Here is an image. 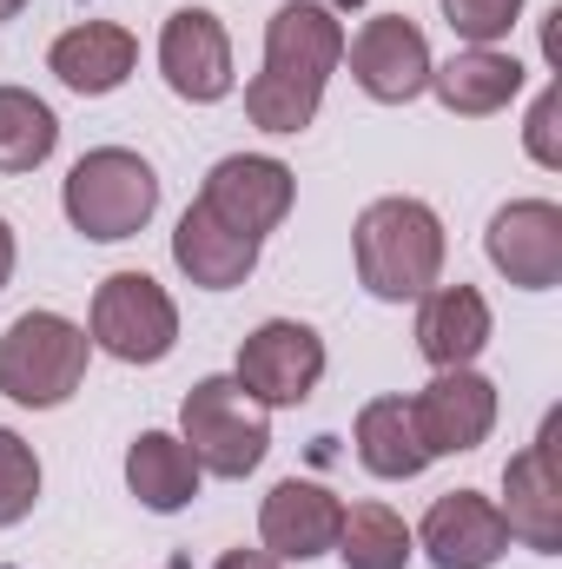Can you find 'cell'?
Segmentation results:
<instances>
[{
    "instance_id": "obj_1",
    "label": "cell",
    "mask_w": 562,
    "mask_h": 569,
    "mask_svg": "<svg viewBox=\"0 0 562 569\" xmlns=\"http://www.w3.org/2000/svg\"><path fill=\"white\" fill-rule=\"evenodd\" d=\"M344 60V20L318 0H291L265 20V67L245 87V113L265 133H304L318 120L324 80Z\"/></svg>"
},
{
    "instance_id": "obj_2",
    "label": "cell",
    "mask_w": 562,
    "mask_h": 569,
    "mask_svg": "<svg viewBox=\"0 0 562 569\" xmlns=\"http://www.w3.org/2000/svg\"><path fill=\"white\" fill-rule=\"evenodd\" d=\"M358 279L371 298L384 305H404V298H423L430 284L443 279V219L423 206V199H371L358 212Z\"/></svg>"
},
{
    "instance_id": "obj_3",
    "label": "cell",
    "mask_w": 562,
    "mask_h": 569,
    "mask_svg": "<svg viewBox=\"0 0 562 569\" xmlns=\"http://www.w3.org/2000/svg\"><path fill=\"white\" fill-rule=\"evenodd\" d=\"M60 206L73 219V232H87L93 246H120L145 232V219L159 212V172L127 146H93L87 159H73Z\"/></svg>"
},
{
    "instance_id": "obj_4",
    "label": "cell",
    "mask_w": 562,
    "mask_h": 569,
    "mask_svg": "<svg viewBox=\"0 0 562 569\" xmlns=\"http://www.w3.org/2000/svg\"><path fill=\"white\" fill-rule=\"evenodd\" d=\"M179 443L212 477H252L272 450V411L239 378H199L179 405Z\"/></svg>"
},
{
    "instance_id": "obj_5",
    "label": "cell",
    "mask_w": 562,
    "mask_h": 569,
    "mask_svg": "<svg viewBox=\"0 0 562 569\" xmlns=\"http://www.w3.org/2000/svg\"><path fill=\"white\" fill-rule=\"evenodd\" d=\"M93 338L60 311H20L0 338V391L27 411H53L80 391Z\"/></svg>"
},
{
    "instance_id": "obj_6",
    "label": "cell",
    "mask_w": 562,
    "mask_h": 569,
    "mask_svg": "<svg viewBox=\"0 0 562 569\" xmlns=\"http://www.w3.org/2000/svg\"><path fill=\"white\" fill-rule=\"evenodd\" d=\"M93 345L120 365H159L179 345V305L145 272H113L93 291Z\"/></svg>"
},
{
    "instance_id": "obj_7",
    "label": "cell",
    "mask_w": 562,
    "mask_h": 569,
    "mask_svg": "<svg viewBox=\"0 0 562 569\" xmlns=\"http://www.w3.org/2000/svg\"><path fill=\"white\" fill-rule=\"evenodd\" d=\"M265 411H291L318 391L324 378V338L298 318H265L245 345H239V371H232Z\"/></svg>"
},
{
    "instance_id": "obj_8",
    "label": "cell",
    "mask_w": 562,
    "mask_h": 569,
    "mask_svg": "<svg viewBox=\"0 0 562 569\" xmlns=\"http://www.w3.org/2000/svg\"><path fill=\"white\" fill-rule=\"evenodd\" d=\"M291 199H298V179H291V166L272 159V152H232V159H219L205 172V192H199V206L219 226H232V232H245L259 246H265L272 226H284Z\"/></svg>"
},
{
    "instance_id": "obj_9",
    "label": "cell",
    "mask_w": 562,
    "mask_h": 569,
    "mask_svg": "<svg viewBox=\"0 0 562 569\" xmlns=\"http://www.w3.org/2000/svg\"><path fill=\"white\" fill-rule=\"evenodd\" d=\"M344 53H351V80H358L378 107L418 100L423 87H430V67H436L423 27L404 20V13H371V20L358 27V40H344Z\"/></svg>"
},
{
    "instance_id": "obj_10",
    "label": "cell",
    "mask_w": 562,
    "mask_h": 569,
    "mask_svg": "<svg viewBox=\"0 0 562 569\" xmlns=\"http://www.w3.org/2000/svg\"><path fill=\"white\" fill-rule=\"evenodd\" d=\"M556 430H562V418L550 411L543 430H536V443L510 457V470H503V497H510V503H496V510H503V523H510V543H530L536 557H556V550H562Z\"/></svg>"
},
{
    "instance_id": "obj_11",
    "label": "cell",
    "mask_w": 562,
    "mask_h": 569,
    "mask_svg": "<svg viewBox=\"0 0 562 569\" xmlns=\"http://www.w3.org/2000/svg\"><path fill=\"white\" fill-rule=\"evenodd\" d=\"M490 266L523 291H556L562 284V206L556 199H510L490 232H483Z\"/></svg>"
},
{
    "instance_id": "obj_12",
    "label": "cell",
    "mask_w": 562,
    "mask_h": 569,
    "mask_svg": "<svg viewBox=\"0 0 562 569\" xmlns=\"http://www.w3.org/2000/svg\"><path fill=\"white\" fill-rule=\"evenodd\" d=\"M159 73L192 107H212L232 93V40H225L212 7H179L159 27Z\"/></svg>"
},
{
    "instance_id": "obj_13",
    "label": "cell",
    "mask_w": 562,
    "mask_h": 569,
    "mask_svg": "<svg viewBox=\"0 0 562 569\" xmlns=\"http://www.w3.org/2000/svg\"><path fill=\"white\" fill-rule=\"evenodd\" d=\"M411 418H418V437L430 457H463V450H476L496 430V385L476 365L436 371L411 398Z\"/></svg>"
},
{
    "instance_id": "obj_14",
    "label": "cell",
    "mask_w": 562,
    "mask_h": 569,
    "mask_svg": "<svg viewBox=\"0 0 562 569\" xmlns=\"http://www.w3.org/2000/svg\"><path fill=\"white\" fill-rule=\"evenodd\" d=\"M423 557L436 569H490L503 550H510V523L490 497L476 490H450L423 510V530H418Z\"/></svg>"
},
{
    "instance_id": "obj_15",
    "label": "cell",
    "mask_w": 562,
    "mask_h": 569,
    "mask_svg": "<svg viewBox=\"0 0 562 569\" xmlns=\"http://www.w3.org/2000/svg\"><path fill=\"white\" fill-rule=\"evenodd\" d=\"M338 523H344V503L324 490V483H304V477H284L279 490L265 497L259 510V537H265V557L279 563H311L338 543Z\"/></svg>"
},
{
    "instance_id": "obj_16",
    "label": "cell",
    "mask_w": 562,
    "mask_h": 569,
    "mask_svg": "<svg viewBox=\"0 0 562 569\" xmlns=\"http://www.w3.org/2000/svg\"><path fill=\"white\" fill-rule=\"evenodd\" d=\"M47 67L60 73V87L100 100V93H120L140 67V40L120 27V20H80L67 27L53 47H47Z\"/></svg>"
},
{
    "instance_id": "obj_17",
    "label": "cell",
    "mask_w": 562,
    "mask_h": 569,
    "mask_svg": "<svg viewBox=\"0 0 562 569\" xmlns=\"http://www.w3.org/2000/svg\"><path fill=\"white\" fill-rule=\"evenodd\" d=\"M490 345V305L476 284H430L418 298V351L430 371H463Z\"/></svg>"
},
{
    "instance_id": "obj_18",
    "label": "cell",
    "mask_w": 562,
    "mask_h": 569,
    "mask_svg": "<svg viewBox=\"0 0 562 569\" xmlns=\"http://www.w3.org/2000/svg\"><path fill=\"white\" fill-rule=\"evenodd\" d=\"M172 266L192 284H205V291H232V284H245L259 272V239L219 226V219L192 199L185 219H179V232H172Z\"/></svg>"
},
{
    "instance_id": "obj_19",
    "label": "cell",
    "mask_w": 562,
    "mask_h": 569,
    "mask_svg": "<svg viewBox=\"0 0 562 569\" xmlns=\"http://www.w3.org/2000/svg\"><path fill=\"white\" fill-rule=\"evenodd\" d=\"M430 87H436V100L456 120H490V113H503L523 93V60L496 53V47H463L456 60L430 67Z\"/></svg>"
},
{
    "instance_id": "obj_20",
    "label": "cell",
    "mask_w": 562,
    "mask_h": 569,
    "mask_svg": "<svg viewBox=\"0 0 562 569\" xmlns=\"http://www.w3.org/2000/svg\"><path fill=\"white\" fill-rule=\"evenodd\" d=\"M199 457L172 437V430H140L133 437V450H127V490L140 497L145 510H159V517H172V510H185L192 497H199Z\"/></svg>"
},
{
    "instance_id": "obj_21",
    "label": "cell",
    "mask_w": 562,
    "mask_h": 569,
    "mask_svg": "<svg viewBox=\"0 0 562 569\" xmlns=\"http://www.w3.org/2000/svg\"><path fill=\"white\" fill-rule=\"evenodd\" d=\"M358 463L384 483H404V477H423L430 450L418 437V418H411V398H371L358 411Z\"/></svg>"
},
{
    "instance_id": "obj_22",
    "label": "cell",
    "mask_w": 562,
    "mask_h": 569,
    "mask_svg": "<svg viewBox=\"0 0 562 569\" xmlns=\"http://www.w3.org/2000/svg\"><path fill=\"white\" fill-rule=\"evenodd\" d=\"M331 550L344 557V569H404L411 550H418V537H411V523L391 503H351Z\"/></svg>"
},
{
    "instance_id": "obj_23",
    "label": "cell",
    "mask_w": 562,
    "mask_h": 569,
    "mask_svg": "<svg viewBox=\"0 0 562 569\" xmlns=\"http://www.w3.org/2000/svg\"><path fill=\"white\" fill-rule=\"evenodd\" d=\"M53 146H60L53 107L27 87H0V172H33L53 159Z\"/></svg>"
},
{
    "instance_id": "obj_24",
    "label": "cell",
    "mask_w": 562,
    "mask_h": 569,
    "mask_svg": "<svg viewBox=\"0 0 562 569\" xmlns=\"http://www.w3.org/2000/svg\"><path fill=\"white\" fill-rule=\"evenodd\" d=\"M40 503V457L20 430L0 425V530H13Z\"/></svg>"
},
{
    "instance_id": "obj_25",
    "label": "cell",
    "mask_w": 562,
    "mask_h": 569,
    "mask_svg": "<svg viewBox=\"0 0 562 569\" xmlns=\"http://www.w3.org/2000/svg\"><path fill=\"white\" fill-rule=\"evenodd\" d=\"M516 13H523V0H443L450 33L470 40V47H496L516 27Z\"/></svg>"
},
{
    "instance_id": "obj_26",
    "label": "cell",
    "mask_w": 562,
    "mask_h": 569,
    "mask_svg": "<svg viewBox=\"0 0 562 569\" xmlns=\"http://www.w3.org/2000/svg\"><path fill=\"white\" fill-rule=\"evenodd\" d=\"M556 120H562V87H543L536 93V107H530V127H523V146H530V159L536 166H562V140H556Z\"/></svg>"
},
{
    "instance_id": "obj_27",
    "label": "cell",
    "mask_w": 562,
    "mask_h": 569,
    "mask_svg": "<svg viewBox=\"0 0 562 569\" xmlns=\"http://www.w3.org/2000/svg\"><path fill=\"white\" fill-rule=\"evenodd\" d=\"M212 569H279V557H265V550H225Z\"/></svg>"
},
{
    "instance_id": "obj_28",
    "label": "cell",
    "mask_w": 562,
    "mask_h": 569,
    "mask_svg": "<svg viewBox=\"0 0 562 569\" xmlns=\"http://www.w3.org/2000/svg\"><path fill=\"white\" fill-rule=\"evenodd\" d=\"M7 279H13V226L0 219V291H7Z\"/></svg>"
},
{
    "instance_id": "obj_29",
    "label": "cell",
    "mask_w": 562,
    "mask_h": 569,
    "mask_svg": "<svg viewBox=\"0 0 562 569\" xmlns=\"http://www.w3.org/2000/svg\"><path fill=\"white\" fill-rule=\"evenodd\" d=\"M20 7H27V0H0V20H13V13H20Z\"/></svg>"
}]
</instances>
